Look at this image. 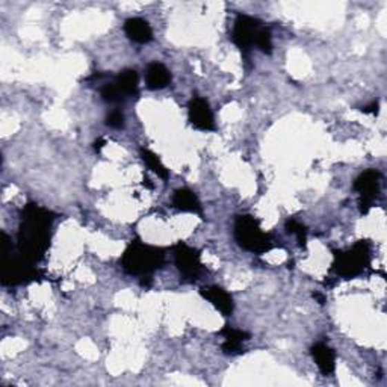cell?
Wrapping results in <instances>:
<instances>
[{
	"instance_id": "cell-1",
	"label": "cell",
	"mask_w": 387,
	"mask_h": 387,
	"mask_svg": "<svg viewBox=\"0 0 387 387\" xmlns=\"http://www.w3.org/2000/svg\"><path fill=\"white\" fill-rule=\"evenodd\" d=\"M54 213L38 204L29 203L21 210L17 235V250L21 257L32 264L41 262L50 247Z\"/></svg>"
},
{
	"instance_id": "cell-2",
	"label": "cell",
	"mask_w": 387,
	"mask_h": 387,
	"mask_svg": "<svg viewBox=\"0 0 387 387\" xmlns=\"http://www.w3.org/2000/svg\"><path fill=\"white\" fill-rule=\"evenodd\" d=\"M123 270L135 277H152V274L161 270L165 264L162 248L148 246L146 242L132 241L120 259Z\"/></svg>"
},
{
	"instance_id": "cell-3",
	"label": "cell",
	"mask_w": 387,
	"mask_h": 387,
	"mask_svg": "<svg viewBox=\"0 0 387 387\" xmlns=\"http://www.w3.org/2000/svg\"><path fill=\"white\" fill-rule=\"evenodd\" d=\"M235 239L238 246L250 252L264 255L274 247V239L270 233H265L259 221L251 215H239L235 221Z\"/></svg>"
},
{
	"instance_id": "cell-4",
	"label": "cell",
	"mask_w": 387,
	"mask_h": 387,
	"mask_svg": "<svg viewBox=\"0 0 387 387\" xmlns=\"http://www.w3.org/2000/svg\"><path fill=\"white\" fill-rule=\"evenodd\" d=\"M370 264V244L368 241H359L355 246L346 251H336L333 272L339 277L353 279L366 270Z\"/></svg>"
},
{
	"instance_id": "cell-5",
	"label": "cell",
	"mask_w": 387,
	"mask_h": 387,
	"mask_svg": "<svg viewBox=\"0 0 387 387\" xmlns=\"http://www.w3.org/2000/svg\"><path fill=\"white\" fill-rule=\"evenodd\" d=\"M25 257H5L2 266V284L3 286H19L30 281H37L43 277V272L34 266Z\"/></svg>"
},
{
	"instance_id": "cell-6",
	"label": "cell",
	"mask_w": 387,
	"mask_h": 387,
	"mask_svg": "<svg viewBox=\"0 0 387 387\" xmlns=\"http://www.w3.org/2000/svg\"><path fill=\"white\" fill-rule=\"evenodd\" d=\"M172 257H175L177 271L185 280L195 281L200 279L203 274V264L200 252L195 248L189 247L185 242H179L172 248Z\"/></svg>"
},
{
	"instance_id": "cell-7",
	"label": "cell",
	"mask_w": 387,
	"mask_h": 387,
	"mask_svg": "<svg viewBox=\"0 0 387 387\" xmlns=\"http://www.w3.org/2000/svg\"><path fill=\"white\" fill-rule=\"evenodd\" d=\"M354 189L360 195V212L368 213L374 201L380 194V172L377 170H368L355 179Z\"/></svg>"
},
{
	"instance_id": "cell-8",
	"label": "cell",
	"mask_w": 387,
	"mask_h": 387,
	"mask_svg": "<svg viewBox=\"0 0 387 387\" xmlns=\"http://www.w3.org/2000/svg\"><path fill=\"white\" fill-rule=\"evenodd\" d=\"M260 29H262V25L259 20L250 17V15H238L233 26V43L241 50H248L251 46H255Z\"/></svg>"
},
{
	"instance_id": "cell-9",
	"label": "cell",
	"mask_w": 387,
	"mask_h": 387,
	"mask_svg": "<svg viewBox=\"0 0 387 387\" xmlns=\"http://www.w3.org/2000/svg\"><path fill=\"white\" fill-rule=\"evenodd\" d=\"M188 117H189V123H191L195 129L203 132L215 130V120H213L212 109L204 99L194 97L191 101H189Z\"/></svg>"
},
{
	"instance_id": "cell-10",
	"label": "cell",
	"mask_w": 387,
	"mask_h": 387,
	"mask_svg": "<svg viewBox=\"0 0 387 387\" xmlns=\"http://www.w3.org/2000/svg\"><path fill=\"white\" fill-rule=\"evenodd\" d=\"M200 294L204 299L215 307L217 310H219L224 317H230L235 309L233 304V298L232 295L228 294L227 290H224L223 288L217 286V284H210V286H204L200 289Z\"/></svg>"
},
{
	"instance_id": "cell-11",
	"label": "cell",
	"mask_w": 387,
	"mask_h": 387,
	"mask_svg": "<svg viewBox=\"0 0 387 387\" xmlns=\"http://www.w3.org/2000/svg\"><path fill=\"white\" fill-rule=\"evenodd\" d=\"M219 335L224 336V342L221 345V348H223L224 354L228 355H238L244 353V342H247L250 339V335L247 331L232 328L228 326L221 330Z\"/></svg>"
},
{
	"instance_id": "cell-12",
	"label": "cell",
	"mask_w": 387,
	"mask_h": 387,
	"mask_svg": "<svg viewBox=\"0 0 387 387\" xmlns=\"http://www.w3.org/2000/svg\"><path fill=\"white\" fill-rule=\"evenodd\" d=\"M124 32L130 41L137 44H147L153 39V29L146 20L129 19L124 23Z\"/></svg>"
},
{
	"instance_id": "cell-13",
	"label": "cell",
	"mask_w": 387,
	"mask_h": 387,
	"mask_svg": "<svg viewBox=\"0 0 387 387\" xmlns=\"http://www.w3.org/2000/svg\"><path fill=\"white\" fill-rule=\"evenodd\" d=\"M310 353H312V357H313L315 363H317V366L319 368V370L324 375H330L335 373L336 354L327 344H324V342L315 344L312 346Z\"/></svg>"
},
{
	"instance_id": "cell-14",
	"label": "cell",
	"mask_w": 387,
	"mask_h": 387,
	"mask_svg": "<svg viewBox=\"0 0 387 387\" xmlns=\"http://www.w3.org/2000/svg\"><path fill=\"white\" fill-rule=\"evenodd\" d=\"M146 83L147 88L152 91H159L167 88L171 83V73L170 70L159 62H153L147 67L146 71Z\"/></svg>"
},
{
	"instance_id": "cell-15",
	"label": "cell",
	"mask_w": 387,
	"mask_h": 387,
	"mask_svg": "<svg viewBox=\"0 0 387 387\" xmlns=\"http://www.w3.org/2000/svg\"><path fill=\"white\" fill-rule=\"evenodd\" d=\"M172 208L181 210V212H189V213H203V208L200 204L199 197H197L191 189L188 188H181L177 189L172 195Z\"/></svg>"
},
{
	"instance_id": "cell-16",
	"label": "cell",
	"mask_w": 387,
	"mask_h": 387,
	"mask_svg": "<svg viewBox=\"0 0 387 387\" xmlns=\"http://www.w3.org/2000/svg\"><path fill=\"white\" fill-rule=\"evenodd\" d=\"M115 83H117L118 88H120V91L124 94V96H137V94H138L139 77H138V73L135 70L126 68V70L120 71V75L117 76Z\"/></svg>"
},
{
	"instance_id": "cell-17",
	"label": "cell",
	"mask_w": 387,
	"mask_h": 387,
	"mask_svg": "<svg viewBox=\"0 0 387 387\" xmlns=\"http://www.w3.org/2000/svg\"><path fill=\"white\" fill-rule=\"evenodd\" d=\"M139 155L142 157V161H144L147 163V167L152 170L155 175L159 176L161 179L163 180H167L170 177V171L167 170V167L162 163V161L159 159V156L155 155L152 150H148V148H141L139 150Z\"/></svg>"
},
{
	"instance_id": "cell-18",
	"label": "cell",
	"mask_w": 387,
	"mask_h": 387,
	"mask_svg": "<svg viewBox=\"0 0 387 387\" xmlns=\"http://www.w3.org/2000/svg\"><path fill=\"white\" fill-rule=\"evenodd\" d=\"M101 99H103L106 103H120L121 100H124V94L118 88L117 83H106L103 88L100 91Z\"/></svg>"
},
{
	"instance_id": "cell-19",
	"label": "cell",
	"mask_w": 387,
	"mask_h": 387,
	"mask_svg": "<svg viewBox=\"0 0 387 387\" xmlns=\"http://www.w3.org/2000/svg\"><path fill=\"white\" fill-rule=\"evenodd\" d=\"M255 44L257 46V49H260V52L270 54L272 52V37H271L270 29L262 26V29L259 30Z\"/></svg>"
},
{
	"instance_id": "cell-20",
	"label": "cell",
	"mask_w": 387,
	"mask_h": 387,
	"mask_svg": "<svg viewBox=\"0 0 387 387\" xmlns=\"http://www.w3.org/2000/svg\"><path fill=\"white\" fill-rule=\"evenodd\" d=\"M286 230H288V233L297 236L299 246H301V247L306 246L307 230H306V227L301 223H298L297 219H289L288 223H286Z\"/></svg>"
},
{
	"instance_id": "cell-21",
	"label": "cell",
	"mask_w": 387,
	"mask_h": 387,
	"mask_svg": "<svg viewBox=\"0 0 387 387\" xmlns=\"http://www.w3.org/2000/svg\"><path fill=\"white\" fill-rule=\"evenodd\" d=\"M106 124L112 129H123L124 128V115L121 110H112L106 118Z\"/></svg>"
},
{
	"instance_id": "cell-22",
	"label": "cell",
	"mask_w": 387,
	"mask_h": 387,
	"mask_svg": "<svg viewBox=\"0 0 387 387\" xmlns=\"http://www.w3.org/2000/svg\"><path fill=\"white\" fill-rule=\"evenodd\" d=\"M361 110H363V112H365V114H378V103H377V101H374L373 105L361 108Z\"/></svg>"
},
{
	"instance_id": "cell-23",
	"label": "cell",
	"mask_w": 387,
	"mask_h": 387,
	"mask_svg": "<svg viewBox=\"0 0 387 387\" xmlns=\"http://www.w3.org/2000/svg\"><path fill=\"white\" fill-rule=\"evenodd\" d=\"M103 146H105V139L103 138H99L96 142H94V150H96L97 153H100L101 148H103Z\"/></svg>"
},
{
	"instance_id": "cell-24",
	"label": "cell",
	"mask_w": 387,
	"mask_h": 387,
	"mask_svg": "<svg viewBox=\"0 0 387 387\" xmlns=\"http://www.w3.org/2000/svg\"><path fill=\"white\" fill-rule=\"evenodd\" d=\"M313 298H317L318 301H319V304H324V303H326V298H324V297H322V295H319V294H315V295H313Z\"/></svg>"
}]
</instances>
